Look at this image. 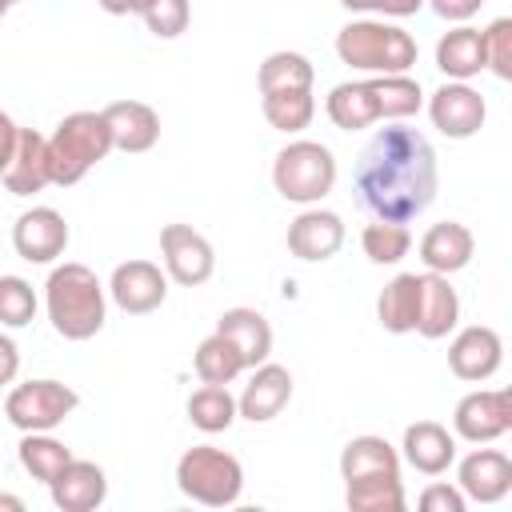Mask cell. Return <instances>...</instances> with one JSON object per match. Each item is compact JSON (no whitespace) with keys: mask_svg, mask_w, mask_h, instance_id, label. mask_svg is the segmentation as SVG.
<instances>
[{"mask_svg":"<svg viewBox=\"0 0 512 512\" xmlns=\"http://www.w3.org/2000/svg\"><path fill=\"white\" fill-rule=\"evenodd\" d=\"M452 428L460 440H472V444L500 440L512 428V396L504 388L468 392L452 412Z\"/></svg>","mask_w":512,"mask_h":512,"instance_id":"11","label":"cell"},{"mask_svg":"<svg viewBox=\"0 0 512 512\" xmlns=\"http://www.w3.org/2000/svg\"><path fill=\"white\" fill-rule=\"evenodd\" d=\"M292 400V372L284 364H256L252 380L244 384L240 400H236V416L252 420V424H264L272 416L284 412V404Z\"/></svg>","mask_w":512,"mask_h":512,"instance_id":"17","label":"cell"},{"mask_svg":"<svg viewBox=\"0 0 512 512\" xmlns=\"http://www.w3.org/2000/svg\"><path fill=\"white\" fill-rule=\"evenodd\" d=\"M160 252H164V272L184 288H200L216 272V252L192 224H164Z\"/></svg>","mask_w":512,"mask_h":512,"instance_id":"9","label":"cell"},{"mask_svg":"<svg viewBox=\"0 0 512 512\" xmlns=\"http://www.w3.org/2000/svg\"><path fill=\"white\" fill-rule=\"evenodd\" d=\"M352 12H380V16H416L424 0H340Z\"/></svg>","mask_w":512,"mask_h":512,"instance_id":"39","label":"cell"},{"mask_svg":"<svg viewBox=\"0 0 512 512\" xmlns=\"http://www.w3.org/2000/svg\"><path fill=\"white\" fill-rule=\"evenodd\" d=\"M0 176H4V188L12 196H32L44 184H52V176H48V136H40L32 128H20L16 152H12V160Z\"/></svg>","mask_w":512,"mask_h":512,"instance_id":"20","label":"cell"},{"mask_svg":"<svg viewBox=\"0 0 512 512\" xmlns=\"http://www.w3.org/2000/svg\"><path fill=\"white\" fill-rule=\"evenodd\" d=\"M80 404V396L60 384V380H28L16 384L4 400V416L20 428V432H52L56 424H64L72 416V408Z\"/></svg>","mask_w":512,"mask_h":512,"instance_id":"8","label":"cell"},{"mask_svg":"<svg viewBox=\"0 0 512 512\" xmlns=\"http://www.w3.org/2000/svg\"><path fill=\"white\" fill-rule=\"evenodd\" d=\"M44 308L52 328L64 340H92L104 328V284L96 280V272L88 264H60L48 272L44 284Z\"/></svg>","mask_w":512,"mask_h":512,"instance_id":"3","label":"cell"},{"mask_svg":"<svg viewBox=\"0 0 512 512\" xmlns=\"http://www.w3.org/2000/svg\"><path fill=\"white\" fill-rule=\"evenodd\" d=\"M336 56L348 68H360V72L400 76V72H408L416 64L420 48L396 24H384V20H352V24H344L336 32Z\"/></svg>","mask_w":512,"mask_h":512,"instance_id":"4","label":"cell"},{"mask_svg":"<svg viewBox=\"0 0 512 512\" xmlns=\"http://www.w3.org/2000/svg\"><path fill=\"white\" fill-rule=\"evenodd\" d=\"M216 332H224L236 344L244 368H256V364H264L272 356V324L256 308H228V312H220Z\"/></svg>","mask_w":512,"mask_h":512,"instance_id":"24","label":"cell"},{"mask_svg":"<svg viewBox=\"0 0 512 512\" xmlns=\"http://www.w3.org/2000/svg\"><path fill=\"white\" fill-rule=\"evenodd\" d=\"M16 136H20L16 120H12L8 112H0V172L8 168V160H12V152H16Z\"/></svg>","mask_w":512,"mask_h":512,"instance_id":"42","label":"cell"},{"mask_svg":"<svg viewBox=\"0 0 512 512\" xmlns=\"http://www.w3.org/2000/svg\"><path fill=\"white\" fill-rule=\"evenodd\" d=\"M16 372H20V348H16V340H12V336H4V332H0V388H4V384H12V380H16Z\"/></svg>","mask_w":512,"mask_h":512,"instance_id":"41","label":"cell"},{"mask_svg":"<svg viewBox=\"0 0 512 512\" xmlns=\"http://www.w3.org/2000/svg\"><path fill=\"white\" fill-rule=\"evenodd\" d=\"M360 244H364V256L372 264H400L412 248V232L396 220H372L364 232H360Z\"/></svg>","mask_w":512,"mask_h":512,"instance_id":"34","label":"cell"},{"mask_svg":"<svg viewBox=\"0 0 512 512\" xmlns=\"http://www.w3.org/2000/svg\"><path fill=\"white\" fill-rule=\"evenodd\" d=\"M352 188L360 208H368L376 220L408 224L436 200L440 188L436 152L416 128L388 124L360 148Z\"/></svg>","mask_w":512,"mask_h":512,"instance_id":"1","label":"cell"},{"mask_svg":"<svg viewBox=\"0 0 512 512\" xmlns=\"http://www.w3.org/2000/svg\"><path fill=\"white\" fill-rule=\"evenodd\" d=\"M480 36H484L488 68H492L500 80H512V20H508V16H500V20H492Z\"/></svg>","mask_w":512,"mask_h":512,"instance_id":"37","label":"cell"},{"mask_svg":"<svg viewBox=\"0 0 512 512\" xmlns=\"http://www.w3.org/2000/svg\"><path fill=\"white\" fill-rule=\"evenodd\" d=\"M36 316V292L24 276H0V324L24 328Z\"/></svg>","mask_w":512,"mask_h":512,"instance_id":"35","label":"cell"},{"mask_svg":"<svg viewBox=\"0 0 512 512\" xmlns=\"http://www.w3.org/2000/svg\"><path fill=\"white\" fill-rule=\"evenodd\" d=\"M12 4H20V0H0V20L8 16V8H12Z\"/></svg>","mask_w":512,"mask_h":512,"instance_id":"45","label":"cell"},{"mask_svg":"<svg viewBox=\"0 0 512 512\" xmlns=\"http://www.w3.org/2000/svg\"><path fill=\"white\" fill-rule=\"evenodd\" d=\"M108 152H112V132L104 124V112H72L48 136V176L60 188L80 184Z\"/></svg>","mask_w":512,"mask_h":512,"instance_id":"5","label":"cell"},{"mask_svg":"<svg viewBox=\"0 0 512 512\" xmlns=\"http://www.w3.org/2000/svg\"><path fill=\"white\" fill-rule=\"evenodd\" d=\"M96 4H100L108 16H128V12H140L144 0H96Z\"/></svg>","mask_w":512,"mask_h":512,"instance_id":"43","label":"cell"},{"mask_svg":"<svg viewBox=\"0 0 512 512\" xmlns=\"http://www.w3.org/2000/svg\"><path fill=\"white\" fill-rule=\"evenodd\" d=\"M340 244H344V220L328 208H308L288 224V252L296 260H308V264L328 260L340 252Z\"/></svg>","mask_w":512,"mask_h":512,"instance_id":"16","label":"cell"},{"mask_svg":"<svg viewBox=\"0 0 512 512\" xmlns=\"http://www.w3.org/2000/svg\"><path fill=\"white\" fill-rule=\"evenodd\" d=\"M272 184L292 204H320L336 184V156L320 140H292L272 160Z\"/></svg>","mask_w":512,"mask_h":512,"instance_id":"7","label":"cell"},{"mask_svg":"<svg viewBox=\"0 0 512 512\" xmlns=\"http://www.w3.org/2000/svg\"><path fill=\"white\" fill-rule=\"evenodd\" d=\"M176 488L196 504L228 508L240 500L244 468L232 452L212 448V444H196L176 460Z\"/></svg>","mask_w":512,"mask_h":512,"instance_id":"6","label":"cell"},{"mask_svg":"<svg viewBox=\"0 0 512 512\" xmlns=\"http://www.w3.org/2000/svg\"><path fill=\"white\" fill-rule=\"evenodd\" d=\"M256 80H260V92H284V88H312L316 72H312V60L300 52H272L264 56Z\"/></svg>","mask_w":512,"mask_h":512,"instance_id":"33","label":"cell"},{"mask_svg":"<svg viewBox=\"0 0 512 512\" xmlns=\"http://www.w3.org/2000/svg\"><path fill=\"white\" fill-rule=\"evenodd\" d=\"M400 448H404V460H408L416 472H424V476H440V472H448V464L456 460V436H452L444 424H436V420H416V424H408Z\"/></svg>","mask_w":512,"mask_h":512,"instance_id":"23","label":"cell"},{"mask_svg":"<svg viewBox=\"0 0 512 512\" xmlns=\"http://www.w3.org/2000/svg\"><path fill=\"white\" fill-rule=\"evenodd\" d=\"M12 248L28 264H52L68 248V224H64V216L56 208H44V204L20 212V220L12 224Z\"/></svg>","mask_w":512,"mask_h":512,"instance_id":"13","label":"cell"},{"mask_svg":"<svg viewBox=\"0 0 512 512\" xmlns=\"http://www.w3.org/2000/svg\"><path fill=\"white\" fill-rule=\"evenodd\" d=\"M424 4H432V12H436L440 20H456V24H464L468 16L480 12L484 0H424Z\"/></svg>","mask_w":512,"mask_h":512,"instance_id":"40","label":"cell"},{"mask_svg":"<svg viewBox=\"0 0 512 512\" xmlns=\"http://www.w3.org/2000/svg\"><path fill=\"white\" fill-rule=\"evenodd\" d=\"M100 112L112 132V148H120V152H148L160 140V116L144 100H112Z\"/></svg>","mask_w":512,"mask_h":512,"instance_id":"19","label":"cell"},{"mask_svg":"<svg viewBox=\"0 0 512 512\" xmlns=\"http://www.w3.org/2000/svg\"><path fill=\"white\" fill-rule=\"evenodd\" d=\"M192 368L204 384H232L240 372H244V360L236 352V344L224 336V332H212L200 340L196 356H192Z\"/></svg>","mask_w":512,"mask_h":512,"instance_id":"29","label":"cell"},{"mask_svg":"<svg viewBox=\"0 0 512 512\" xmlns=\"http://www.w3.org/2000/svg\"><path fill=\"white\" fill-rule=\"evenodd\" d=\"M48 492H52V504H56L60 512H92V508H100L104 496H108V476H104L100 464L72 456V460L64 464V472L48 484Z\"/></svg>","mask_w":512,"mask_h":512,"instance_id":"18","label":"cell"},{"mask_svg":"<svg viewBox=\"0 0 512 512\" xmlns=\"http://www.w3.org/2000/svg\"><path fill=\"white\" fill-rule=\"evenodd\" d=\"M140 16H144V24H148L152 36L172 40V36H180V32L188 28L192 4H188V0H144V4H140Z\"/></svg>","mask_w":512,"mask_h":512,"instance_id":"36","label":"cell"},{"mask_svg":"<svg viewBox=\"0 0 512 512\" xmlns=\"http://www.w3.org/2000/svg\"><path fill=\"white\" fill-rule=\"evenodd\" d=\"M108 292L128 316H148L168 300V272H160L152 260H124L112 268Z\"/></svg>","mask_w":512,"mask_h":512,"instance_id":"12","label":"cell"},{"mask_svg":"<svg viewBox=\"0 0 512 512\" xmlns=\"http://www.w3.org/2000/svg\"><path fill=\"white\" fill-rule=\"evenodd\" d=\"M424 104L420 84L400 72V76H372V80H344L328 92L324 112L340 132H360L376 120H404L416 116Z\"/></svg>","mask_w":512,"mask_h":512,"instance_id":"2","label":"cell"},{"mask_svg":"<svg viewBox=\"0 0 512 512\" xmlns=\"http://www.w3.org/2000/svg\"><path fill=\"white\" fill-rule=\"evenodd\" d=\"M504 360V340L496 328L488 324H472V328H460L456 340L448 344V368L452 376L468 380V384H480L488 380Z\"/></svg>","mask_w":512,"mask_h":512,"instance_id":"14","label":"cell"},{"mask_svg":"<svg viewBox=\"0 0 512 512\" xmlns=\"http://www.w3.org/2000/svg\"><path fill=\"white\" fill-rule=\"evenodd\" d=\"M472 252H476V240L456 220H440L420 236V260H424L428 272H440V276H452V272L468 268Z\"/></svg>","mask_w":512,"mask_h":512,"instance_id":"21","label":"cell"},{"mask_svg":"<svg viewBox=\"0 0 512 512\" xmlns=\"http://www.w3.org/2000/svg\"><path fill=\"white\" fill-rule=\"evenodd\" d=\"M436 68H440L448 80H472V76H480V72L488 68L480 28L460 24V28L444 32L440 44H436Z\"/></svg>","mask_w":512,"mask_h":512,"instance_id":"25","label":"cell"},{"mask_svg":"<svg viewBox=\"0 0 512 512\" xmlns=\"http://www.w3.org/2000/svg\"><path fill=\"white\" fill-rule=\"evenodd\" d=\"M460 324V296L440 272H420V316L416 332L424 340H444Z\"/></svg>","mask_w":512,"mask_h":512,"instance_id":"22","label":"cell"},{"mask_svg":"<svg viewBox=\"0 0 512 512\" xmlns=\"http://www.w3.org/2000/svg\"><path fill=\"white\" fill-rule=\"evenodd\" d=\"M416 316H420V272H400L384 284L380 300H376V320L384 332H416Z\"/></svg>","mask_w":512,"mask_h":512,"instance_id":"26","label":"cell"},{"mask_svg":"<svg viewBox=\"0 0 512 512\" xmlns=\"http://www.w3.org/2000/svg\"><path fill=\"white\" fill-rule=\"evenodd\" d=\"M0 508H12V512H20V508H24V500H20V496H0Z\"/></svg>","mask_w":512,"mask_h":512,"instance_id":"44","label":"cell"},{"mask_svg":"<svg viewBox=\"0 0 512 512\" xmlns=\"http://www.w3.org/2000/svg\"><path fill=\"white\" fill-rule=\"evenodd\" d=\"M456 488L464 492V500L476 504H496L512 492V460L496 448H476L460 460L456 468Z\"/></svg>","mask_w":512,"mask_h":512,"instance_id":"15","label":"cell"},{"mask_svg":"<svg viewBox=\"0 0 512 512\" xmlns=\"http://www.w3.org/2000/svg\"><path fill=\"white\" fill-rule=\"evenodd\" d=\"M264 100V120L276 128V132H300L312 124L316 116V100H312V88H284V92H260Z\"/></svg>","mask_w":512,"mask_h":512,"instance_id":"30","label":"cell"},{"mask_svg":"<svg viewBox=\"0 0 512 512\" xmlns=\"http://www.w3.org/2000/svg\"><path fill=\"white\" fill-rule=\"evenodd\" d=\"M400 472V452L384 436H352L340 452V476L360 480V476H388Z\"/></svg>","mask_w":512,"mask_h":512,"instance_id":"27","label":"cell"},{"mask_svg":"<svg viewBox=\"0 0 512 512\" xmlns=\"http://www.w3.org/2000/svg\"><path fill=\"white\" fill-rule=\"evenodd\" d=\"M188 420L200 432H224L236 420V396L228 392V384H204L188 396Z\"/></svg>","mask_w":512,"mask_h":512,"instance_id":"32","label":"cell"},{"mask_svg":"<svg viewBox=\"0 0 512 512\" xmlns=\"http://www.w3.org/2000/svg\"><path fill=\"white\" fill-rule=\"evenodd\" d=\"M428 116L432 124L448 136V140H468L484 128V116H488V104L484 96L468 84V80H448L432 92L428 100Z\"/></svg>","mask_w":512,"mask_h":512,"instance_id":"10","label":"cell"},{"mask_svg":"<svg viewBox=\"0 0 512 512\" xmlns=\"http://www.w3.org/2000/svg\"><path fill=\"white\" fill-rule=\"evenodd\" d=\"M20 464H24V472L32 476V480H40V484H52L60 472H64V464L72 460V452L56 440V436H48V432H24V440H20Z\"/></svg>","mask_w":512,"mask_h":512,"instance_id":"31","label":"cell"},{"mask_svg":"<svg viewBox=\"0 0 512 512\" xmlns=\"http://www.w3.org/2000/svg\"><path fill=\"white\" fill-rule=\"evenodd\" d=\"M464 492L460 488H452V484H428L424 492H420V508L424 512H464Z\"/></svg>","mask_w":512,"mask_h":512,"instance_id":"38","label":"cell"},{"mask_svg":"<svg viewBox=\"0 0 512 512\" xmlns=\"http://www.w3.org/2000/svg\"><path fill=\"white\" fill-rule=\"evenodd\" d=\"M344 500H348L352 512H404V484H400V472L344 480Z\"/></svg>","mask_w":512,"mask_h":512,"instance_id":"28","label":"cell"}]
</instances>
